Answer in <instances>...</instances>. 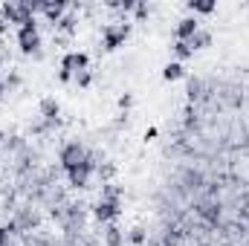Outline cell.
Listing matches in <instances>:
<instances>
[{
  "mask_svg": "<svg viewBox=\"0 0 249 246\" xmlns=\"http://www.w3.org/2000/svg\"><path fill=\"white\" fill-rule=\"evenodd\" d=\"M18 47L26 55H38L41 53V35H38V23L35 20H29L26 26L18 29Z\"/></svg>",
  "mask_w": 249,
  "mask_h": 246,
  "instance_id": "1",
  "label": "cell"
},
{
  "mask_svg": "<svg viewBox=\"0 0 249 246\" xmlns=\"http://www.w3.org/2000/svg\"><path fill=\"white\" fill-rule=\"evenodd\" d=\"M93 171H96V159H93V154H90L84 162H78V165L67 168L70 185H72V188H87V183H90V174H93Z\"/></svg>",
  "mask_w": 249,
  "mask_h": 246,
  "instance_id": "2",
  "label": "cell"
},
{
  "mask_svg": "<svg viewBox=\"0 0 249 246\" xmlns=\"http://www.w3.org/2000/svg\"><path fill=\"white\" fill-rule=\"evenodd\" d=\"M90 157V151L78 142V139H72V142H67L61 148V154H58V159H61V165H64V171L67 168H72V165H78V162H84Z\"/></svg>",
  "mask_w": 249,
  "mask_h": 246,
  "instance_id": "3",
  "label": "cell"
},
{
  "mask_svg": "<svg viewBox=\"0 0 249 246\" xmlns=\"http://www.w3.org/2000/svg\"><path fill=\"white\" fill-rule=\"evenodd\" d=\"M130 35V23H116V26H105V50L113 53L124 44V38Z\"/></svg>",
  "mask_w": 249,
  "mask_h": 246,
  "instance_id": "4",
  "label": "cell"
},
{
  "mask_svg": "<svg viewBox=\"0 0 249 246\" xmlns=\"http://www.w3.org/2000/svg\"><path fill=\"white\" fill-rule=\"evenodd\" d=\"M119 211H122V200H99V203L93 206V217H96V220H102V223L116 220V217H119Z\"/></svg>",
  "mask_w": 249,
  "mask_h": 246,
  "instance_id": "5",
  "label": "cell"
},
{
  "mask_svg": "<svg viewBox=\"0 0 249 246\" xmlns=\"http://www.w3.org/2000/svg\"><path fill=\"white\" fill-rule=\"evenodd\" d=\"M90 67V55L87 53H70V55H64L61 61V70H67V72H78V70H87Z\"/></svg>",
  "mask_w": 249,
  "mask_h": 246,
  "instance_id": "6",
  "label": "cell"
},
{
  "mask_svg": "<svg viewBox=\"0 0 249 246\" xmlns=\"http://www.w3.org/2000/svg\"><path fill=\"white\" fill-rule=\"evenodd\" d=\"M212 96V87L203 81V78H191L188 81V102H203Z\"/></svg>",
  "mask_w": 249,
  "mask_h": 246,
  "instance_id": "7",
  "label": "cell"
},
{
  "mask_svg": "<svg viewBox=\"0 0 249 246\" xmlns=\"http://www.w3.org/2000/svg\"><path fill=\"white\" fill-rule=\"evenodd\" d=\"M38 110H41V116H44L50 124L58 122V113H61V107H58V102H55V99H41Z\"/></svg>",
  "mask_w": 249,
  "mask_h": 246,
  "instance_id": "8",
  "label": "cell"
},
{
  "mask_svg": "<svg viewBox=\"0 0 249 246\" xmlns=\"http://www.w3.org/2000/svg\"><path fill=\"white\" fill-rule=\"evenodd\" d=\"M197 29H200L197 18H183V20L177 23V41H191Z\"/></svg>",
  "mask_w": 249,
  "mask_h": 246,
  "instance_id": "9",
  "label": "cell"
},
{
  "mask_svg": "<svg viewBox=\"0 0 249 246\" xmlns=\"http://www.w3.org/2000/svg\"><path fill=\"white\" fill-rule=\"evenodd\" d=\"M197 214H200L203 220H209L212 226L220 223V206H214V203H203V206H197Z\"/></svg>",
  "mask_w": 249,
  "mask_h": 246,
  "instance_id": "10",
  "label": "cell"
},
{
  "mask_svg": "<svg viewBox=\"0 0 249 246\" xmlns=\"http://www.w3.org/2000/svg\"><path fill=\"white\" fill-rule=\"evenodd\" d=\"M188 47H191V50H206V47H212V32L197 29V32H194V38L188 41Z\"/></svg>",
  "mask_w": 249,
  "mask_h": 246,
  "instance_id": "11",
  "label": "cell"
},
{
  "mask_svg": "<svg viewBox=\"0 0 249 246\" xmlns=\"http://www.w3.org/2000/svg\"><path fill=\"white\" fill-rule=\"evenodd\" d=\"M183 75H186V67L180 61L165 64V70H162V78H165V81H177V78H183Z\"/></svg>",
  "mask_w": 249,
  "mask_h": 246,
  "instance_id": "12",
  "label": "cell"
},
{
  "mask_svg": "<svg viewBox=\"0 0 249 246\" xmlns=\"http://www.w3.org/2000/svg\"><path fill=\"white\" fill-rule=\"evenodd\" d=\"M105 244L107 246H124V232L119 226H107V232H105Z\"/></svg>",
  "mask_w": 249,
  "mask_h": 246,
  "instance_id": "13",
  "label": "cell"
},
{
  "mask_svg": "<svg viewBox=\"0 0 249 246\" xmlns=\"http://www.w3.org/2000/svg\"><path fill=\"white\" fill-rule=\"evenodd\" d=\"M64 9H67L64 3H55V6H53V3H44V9H41V12H44L53 23H58V20L64 18Z\"/></svg>",
  "mask_w": 249,
  "mask_h": 246,
  "instance_id": "14",
  "label": "cell"
},
{
  "mask_svg": "<svg viewBox=\"0 0 249 246\" xmlns=\"http://www.w3.org/2000/svg\"><path fill=\"white\" fill-rule=\"evenodd\" d=\"M145 241H148V229H145V226H133V229L127 232V244L142 246Z\"/></svg>",
  "mask_w": 249,
  "mask_h": 246,
  "instance_id": "15",
  "label": "cell"
},
{
  "mask_svg": "<svg viewBox=\"0 0 249 246\" xmlns=\"http://www.w3.org/2000/svg\"><path fill=\"white\" fill-rule=\"evenodd\" d=\"M171 50H174V55H177V61H180V64L194 55V50L188 47V41H174V47H171Z\"/></svg>",
  "mask_w": 249,
  "mask_h": 246,
  "instance_id": "16",
  "label": "cell"
},
{
  "mask_svg": "<svg viewBox=\"0 0 249 246\" xmlns=\"http://www.w3.org/2000/svg\"><path fill=\"white\" fill-rule=\"evenodd\" d=\"M188 9L197 12V15H212V12H214V3H212V0H191Z\"/></svg>",
  "mask_w": 249,
  "mask_h": 246,
  "instance_id": "17",
  "label": "cell"
},
{
  "mask_svg": "<svg viewBox=\"0 0 249 246\" xmlns=\"http://www.w3.org/2000/svg\"><path fill=\"white\" fill-rule=\"evenodd\" d=\"M122 197V188L116 183H105V188H102V200H119Z\"/></svg>",
  "mask_w": 249,
  "mask_h": 246,
  "instance_id": "18",
  "label": "cell"
},
{
  "mask_svg": "<svg viewBox=\"0 0 249 246\" xmlns=\"http://www.w3.org/2000/svg\"><path fill=\"white\" fill-rule=\"evenodd\" d=\"M96 171H99V177H102L105 183H110L113 174H116V165H113V162H105V165H96Z\"/></svg>",
  "mask_w": 249,
  "mask_h": 246,
  "instance_id": "19",
  "label": "cell"
},
{
  "mask_svg": "<svg viewBox=\"0 0 249 246\" xmlns=\"http://www.w3.org/2000/svg\"><path fill=\"white\" fill-rule=\"evenodd\" d=\"M72 81H75L78 87H87V84L93 81V75H90V70H78V72L72 75Z\"/></svg>",
  "mask_w": 249,
  "mask_h": 246,
  "instance_id": "20",
  "label": "cell"
},
{
  "mask_svg": "<svg viewBox=\"0 0 249 246\" xmlns=\"http://www.w3.org/2000/svg\"><path fill=\"white\" fill-rule=\"evenodd\" d=\"M130 105H133V96H130V93H124V96H119V107H122V110H127Z\"/></svg>",
  "mask_w": 249,
  "mask_h": 246,
  "instance_id": "21",
  "label": "cell"
},
{
  "mask_svg": "<svg viewBox=\"0 0 249 246\" xmlns=\"http://www.w3.org/2000/svg\"><path fill=\"white\" fill-rule=\"evenodd\" d=\"M136 18H148V6H145V3L136 6Z\"/></svg>",
  "mask_w": 249,
  "mask_h": 246,
  "instance_id": "22",
  "label": "cell"
},
{
  "mask_svg": "<svg viewBox=\"0 0 249 246\" xmlns=\"http://www.w3.org/2000/svg\"><path fill=\"white\" fill-rule=\"evenodd\" d=\"M9 87H20V75H18V72L9 75Z\"/></svg>",
  "mask_w": 249,
  "mask_h": 246,
  "instance_id": "23",
  "label": "cell"
},
{
  "mask_svg": "<svg viewBox=\"0 0 249 246\" xmlns=\"http://www.w3.org/2000/svg\"><path fill=\"white\" fill-rule=\"evenodd\" d=\"M3 96H6V81H3V75H0V102H3Z\"/></svg>",
  "mask_w": 249,
  "mask_h": 246,
  "instance_id": "24",
  "label": "cell"
},
{
  "mask_svg": "<svg viewBox=\"0 0 249 246\" xmlns=\"http://www.w3.org/2000/svg\"><path fill=\"white\" fill-rule=\"evenodd\" d=\"M3 139H6V133H0V145H3Z\"/></svg>",
  "mask_w": 249,
  "mask_h": 246,
  "instance_id": "25",
  "label": "cell"
}]
</instances>
